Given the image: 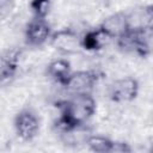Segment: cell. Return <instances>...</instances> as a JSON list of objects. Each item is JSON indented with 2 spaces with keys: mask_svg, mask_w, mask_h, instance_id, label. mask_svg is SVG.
<instances>
[{
  "mask_svg": "<svg viewBox=\"0 0 153 153\" xmlns=\"http://www.w3.org/2000/svg\"><path fill=\"white\" fill-rule=\"evenodd\" d=\"M96 112V99L91 93H75L61 105L60 116L72 127L86 124Z\"/></svg>",
  "mask_w": 153,
  "mask_h": 153,
  "instance_id": "1",
  "label": "cell"
},
{
  "mask_svg": "<svg viewBox=\"0 0 153 153\" xmlns=\"http://www.w3.org/2000/svg\"><path fill=\"white\" fill-rule=\"evenodd\" d=\"M152 29H129L116 38L117 45L124 51H131L141 57H147L152 53Z\"/></svg>",
  "mask_w": 153,
  "mask_h": 153,
  "instance_id": "2",
  "label": "cell"
},
{
  "mask_svg": "<svg viewBox=\"0 0 153 153\" xmlns=\"http://www.w3.org/2000/svg\"><path fill=\"white\" fill-rule=\"evenodd\" d=\"M49 41L50 44L63 55H72L81 49L80 36L72 27H62L51 32Z\"/></svg>",
  "mask_w": 153,
  "mask_h": 153,
  "instance_id": "3",
  "label": "cell"
},
{
  "mask_svg": "<svg viewBox=\"0 0 153 153\" xmlns=\"http://www.w3.org/2000/svg\"><path fill=\"white\" fill-rule=\"evenodd\" d=\"M99 79H100V73L94 69L72 72L63 87L71 94L91 93L92 88L96 86Z\"/></svg>",
  "mask_w": 153,
  "mask_h": 153,
  "instance_id": "4",
  "label": "cell"
},
{
  "mask_svg": "<svg viewBox=\"0 0 153 153\" xmlns=\"http://www.w3.org/2000/svg\"><path fill=\"white\" fill-rule=\"evenodd\" d=\"M39 128V118L31 109H23L14 117L16 134L23 141H32L37 136Z\"/></svg>",
  "mask_w": 153,
  "mask_h": 153,
  "instance_id": "5",
  "label": "cell"
},
{
  "mask_svg": "<svg viewBox=\"0 0 153 153\" xmlns=\"http://www.w3.org/2000/svg\"><path fill=\"white\" fill-rule=\"evenodd\" d=\"M139 81L131 76L116 79L109 86V98L115 103L133 102L139 94Z\"/></svg>",
  "mask_w": 153,
  "mask_h": 153,
  "instance_id": "6",
  "label": "cell"
},
{
  "mask_svg": "<svg viewBox=\"0 0 153 153\" xmlns=\"http://www.w3.org/2000/svg\"><path fill=\"white\" fill-rule=\"evenodd\" d=\"M51 32V26L47 19L33 18L26 24L24 31L25 42L30 47H41L49 41Z\"/></svg>",
  "mask_w": 153,
  "mask_h": 153,
  "instance_id": "7",
  "label": "cell"
},
{
  "mask_svg": "<svg viewBox=\"0 0 153 153\" xmlns=\"http://www.w3.org/2000/svg\"><path fill=\"white\" fill-rule=\"evenodd\" d=\"M20 49L12 48L6 50L0 57V86H8L17 76Z\"/></svg>",
  "mask_w": 153,
  "mask_h": 153,
  "instance_id": "8",
  "label": "cell"
},
{
  "mask_svg": "<svg viewBox=\"0 0 153 153\" xmlns=\"http://www.w3.org/2000/svg\"><path fill=\"white\" fill-rule=\"evenodd\" d=\"M100 29H103L110 38H118L124 32L129 30V23L127 12H115L110 16H108L99 25Z\"/></svg>",
  "mask_w": 153,
  "mask_h": 153,
  "instance_id": "9",
  "label": "cell"
},
{
  "mask_svg": "<svg viewBox=\"0 0 153 153\" xmlns=\"http://www.w3.org/2000/svg\"><path fill=\"white\" fill-rule=\"evenodd\" d=\"M111 41L110 36L99 26L86 31L80 37L81 49L86 51H99L104 49Z\"/></svg>",
  "mask_w": 153,
  "mask_h": 153,
  "instance_id": "10",
  "label": "cell"
},
{
  "mask_svg": "<svg viewBox=\"0 0 153 153\" xmlns=\"http://www.w3.org/2000/svg\"><path fill=\"white\" fill-rule=\"evenodd\" d=\"M129 29L147 30L153 26V6L143 5L134 8L131 12H127Z\"/></svg>",
  "mask_w": 153,
  "mask_h": 153,
  "instance_id": "11",
  "label": "cell"
},
{
  "mask_svg": "<svg viewBox=\"0 0 153 153\" xmlns=\"http://www.w3.org/2000/svg\"><path fill=\"white\" fill-rule=\"evenodd\" d=\"M47 73L55 82L63 86L72 73V67H71V63L68 60L55 59L48 65Z\"/></svg>",
  "mask_w": 153,
  "mask_h": 153,
  "instance_id": "12",
  "label": "cell"
},
{
  "mask_svg": "<svg viewBox=\"0 0 153 153\" xmlns=\"http://www.w3.org/2000/svg\"><path fill=\"white\" fill-rule=\"evenodd\" d=\"M85 145L88 147L90 151L96 152V153H111L114 140H111L108 136L90 134L85 141Z\"/></svg>",
  "mask_w": 153,
  "mask_h": 153,
  "instance_id": "13",
  "label": "cell"
},
{
  "mask_svg": "<svg viewBox=\"0 0 153 153\" xmlns=\"http://www.w3.org/2000/svg\"><path fill=\"white\" fill-rule=\"evenodd\" d=\"M51 8V0H31L30 10L32 11L35 18L45 19Z\"/></svg>",
  "mask_w": 153,
  "mask_h": 153,
  "instance_id": "14",
  "label": "cell"
},
{
  "mask_svg": "<svg viewBox=\"0 0 153 153\" xmlns=\"http://www.w3.org/2000/svg\"><path fill=\"white\" fill-rule=\"evenodd\" d=\"M16 7L14 0H0V22L6 20Z\"/></svg>",
  "mask_w": 153,
  "mask_h": 153,
  "instance_id": "15",
  "label": "cell"
},
{
  "mask_svg": "<svg viewBox=\"0 0 153 153\" xmlns=\"http://www.w3.org/2000/svg\"><path fill=\"white\" fill-rule=\"evenodd\" d=\"M133 149L131 147L122 141H114V146H112V152L111 153H130Z\"/></svg>",
  "mask_w": 153,
  "mask_h": 153,
  "instance_id": "16",
  "label": "cell"
}]
</instances>
